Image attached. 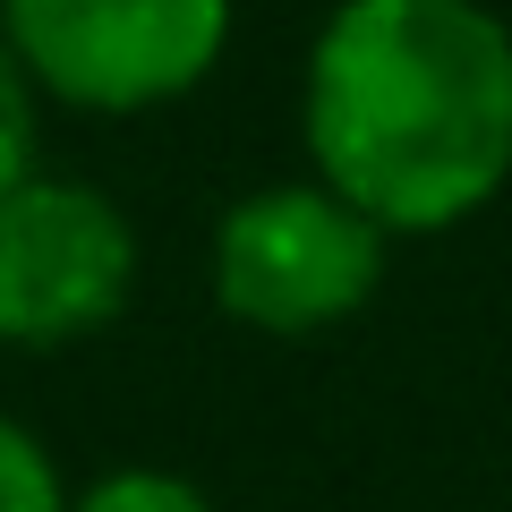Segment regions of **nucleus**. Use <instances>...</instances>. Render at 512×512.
Wrapping results in <instances>:
<instances>
[{"mask_svg": "<svg viewBox=\"0 0 512 512\" xmlns=\"http://www.w3.org/2000/svg\"><path fill=\"white\" fill-rule=\"evenodd\" d=\"M0 35L60 103L146 111L222 60L231 0H0Z\"/></svg>", "mask_w": 512, "mask_h": 512, "instance_id": "2", "label": "nucleus"}, {"mask_svg": "<svg viewBox=\"0 0 512 512\" xmlns=\"http://www.w3.org/2000/svg\"><path fill=\"white\" fill-rule=\"evenodd\" d=\"M316 180L384 239L512 180V26L487 0H342L308 52Z\"/></svg>", "mask_w": 512, "mask_h": 512, "instance_id": "1", "label": "nucleus"}, {"mask_svg": "<svg viewBox=\"0 0 512 512\" xmlns=\"http://www.w3.org/2000/svg\"><path fill=\"white\" fill-rule=\"evenodd\" d=\"M0 512H69V487H60L43 436L18 427L9 410H0Z\"/></svg>", "mask_w": 512, "mask_h": 512, "instance_id": "5", "label": "nucleus"}, {"mask_svg": "<svg viewBox=\"0 0 512 512\" xmlns=\"http://www.w3.org/2000/svg\"><path fill=\"white\" fill-rule=\"evenodd\" d=\"M137 291V231L86 180H26L0 197V342L60 350L103 333Z\"/></svg>", "mask_w": 512, "mask_h": 512, "instance_id": "4", "label": "nucleus"}, {"mask_svg": "<svg viewBox=\"0 0 512 512\" xmlns=\"http://www.w3.org/2000/svg\"><path fill=\"white\" fill-rule=\"evenodd\" d=\"M69 512H214V495L180 470H111L86 495H69Z\"/></svg>", "mask_w": 512, "mask_h": 512, "instance_id": "6", "label": "nucleus"}, {"mask_svg": "<svg viewBox=\"0 0 512 512\" xmlns=\"http://www.w3.org/2000/svg\"><path fill=\"white\" fill-rule=\"evenodd\" d=\"M35 77H26V60L9 52V35H0V197L9 188L35 180Z\"/></svg>", "mask_w": 512, "mask_h": 512, "instance_id": "7", "label": "nucleus"}, {"mask_svg": "<svg viewBox=\"0 0 512 512\" xmlns=\"http://www.w3.org/2000/svg\"><path fill=\"white\" fill-rule=\"evenodd\" d=\"M384 282V231L325 180L256 188L214 231V299L256 333H325Z\"/></svg>", "mask_w": 512, "mask_h": 512, "instance_id": "3", "label": "nucleus"}]
</instances>
